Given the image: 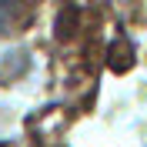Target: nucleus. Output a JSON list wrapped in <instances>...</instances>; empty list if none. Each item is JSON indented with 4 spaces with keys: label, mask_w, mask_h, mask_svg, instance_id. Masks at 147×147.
<instances>
[{
    "label": "nucleus",
    "mask_w": 147,
    "mask_h": 147,
    "mask_svg": "<svg viewBox=\"0 0 147 147\" xmlns=\"http://www.w3.org/2000/svg\"><path fill=\"white\" fill-rule=\"evenodd\" d=\"M34 3L37 0H0V37L24 27L34 17Z\"/></svg>",
    "instance_id": "obj_1"
}]
</instances>
